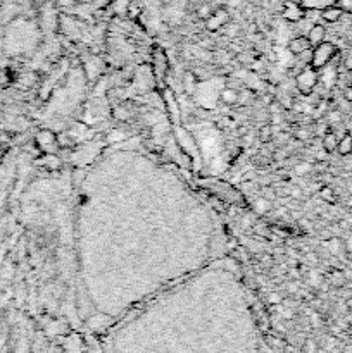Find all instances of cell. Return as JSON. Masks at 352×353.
Here are the masks:
<instances>
[{"mask_svg": "<svg viewBox=\"0 0 352 353\" xmlns=\"http://www.w3.org/2000/svg\"><path fill=\"white\" fill-rule=\"evenodd\" d=\"M162 104L168 106V112H169V116L173 117V121L175 122L180 121V109H178L176 97L173 95L171 90H164V93H162Z\"/></svg>", "mask_w": 352, "mask_h": 353, "instance_id": "cell-8", "label": "cell"}, {"mask_svg": "<svg viewBox=\"0 0 352 353\" xmlns=\"http://www.w3.org/2000/svg\"><path fill=\"white\" fill-rule=\"evenodd\" d=\"M318 81H319L318 71H316L314 68H311V66H308V68H304L297 74V78H295V86H297V90L302 93V95H311L313 90H314L316 85H318Z\"/></svg>", "mask_w": 352, "mask_h": 353, "instance_id": "cell-2", "label": "cell"}, {"mask_svg": "<svg viewBox=\"0 0 352 353\" xmlns=\"http://www.w3.org/2000/svg\"><path fill=\"white\" fill-rule=\"evenodd\" d=\"M197 79L198 78L194 74V72H187V74H185V79H183L185 92H187V93H194L195 85H197Z\"/></svg>", "mask_w": 352, "mask_h": 353, "instance_id": "cell-20", "label": "cell"}, {"mask_svg": "<svg viewBox=\"0 0 352 353\" xmlns=\"http://www.w3.org/2000/svg\"><path fill=\"white\" fill-rule=\"evenodd\" d=\"M254 211L257 212V214H268V212H271V202L270 198L266 197H261L256 200V204H254Z\"/></svg>", "mask_w": 352, "mask_h": 353, "instance_id": "cell-15", "label": "cell"}, {"mask_svg": "<svg viewBox=\"0 0 352 353\" xmlns=\"http://www.w3.org/2000/svg\"><path fill=\"white\" fill-rule=\"evenodd\" d=\"M347 207L352 211V195H349V198H347Z\"/></svg>", "mask_w": 352, "mask_h": 353, "instance_id": "cell-36", "label": "cell"}, {"mask_svg": "<svg viewBox=\"0 0 352 353\" xmlns=\"http://www.w3.org/2000/svg\"><path fill=\"white\" fill-rule=\"evenodd\" d=\"M351 14H352V12H351Z\"/></svg>", "mask_w": 352, "mask_h": 353, "instance_id": "cell-37", "label": "cell"}, {"mask_svg": "<svg viewBox=\"0 0 352 353\" xmlns=\"http://www.w3.org/2000/svg\"><path fill=\"white\" fill-rule=\"evenodd\" d=\"M337 152H339L342 157L351 155V153H352V135H351V133H346V135H344L342 138L339 140Z\"/></svg>", "mask_w": 352, "mask_h": 353, "instance_id": "cell-13", "label": "cell"}, {"mask_svg": "<svg viewBox=\"0 0 352 353\" xmlns=\"http://www.w3.org/2000/svg\"><path fill=\"white\" fill-rule=\"evenodd\" d=\"M209 202H211V205L216 209V211H219V212L225 211V205H223V202L219 200V198H209Z\"/></svg>", "mask_w": 352, "mask_h": 353, "instance_id": "cell-29", "label": "cell"}, {"mask_svg": "<svg viewBox=\"0 0 352 353\" xmlns=\"http://www.w3.org/2000/svg\"><path fill=\"white\" fill-rule=\"evenodd\" d=\"M288 197L301 198L302 197V190H301V188H290V190H288Z\"/></svg>", "mask_w": 352, "mask_h": 353, "instance_id": "cell-31", "label": "cell"}, {"mask_svg": "<svg viewBox=\"0 0 352 353\" xmlns=\"http://www.w3.org/2000/svg\"><path fill=\"white\" fill-rule=\"evenodd\" d=\"M337 146H339V138H337L335 133L330 129V131L323 136V148H325L328 153H333V152H337Z\"/></svg>", "mask_w": 352, "mask_h": 353, "instance_id": "cell-14", "label": "cell"}, {"mask_svg": "<svg viewBox=\"0 0 352 353\" xmlns=\"http://www.w3.org/2000/svg\"><path fill=\"white\" fill-rule=\"evenodd\" d=\"M339 7H342L344 12H352V0H335Z\"/></svg>", "mask_w": 352, "mask_h": 353, "instance_id": "cell-28", "label": "cell"}, {"mask_svg": "<svg viewBox=\"0 0 352 353\" xmlns=\"http://www.w3.org/2000/svg\"><path fill=\"white\" fill-rule=\"evenodd\" d=\"M313 171H314V166H313V162H308V160H304V162L295 166V173H297L299 176H309Z\"/></svg>", "mask_w": 352, "mask_h": 353, "instance_id": "cell-21", "label": "cell"}, {"mask_svg": "<svg viewBox=\"0 0 352 353\" xmlns=\"http://www.w3.org/2000/svg\"><path fill=\"white\" fill-rule=\"evenodd\" d=\"M287 48H288V52L294 55V57H297L299 54H302L304 50L311 48V41L308 40V36H295L288 41Z\"/></svg>", "mask_w": 352, "mask_h": 353, "instance_id": "cell-7", "label": "cell"}, {"mask_svg": "<svg viewBox=\"0 0 352 353\" xmlns=\"http://www.w3.org/2000/svg\"><path fill=\"white\" fill-rule=\"evenodd\" d=\"M154 74L156 78H157V81H161L162 78L166 76V72H168L169 69V62H168V57H166L164 50H161V48H156L154 50Z\"/></svg>", "mask_w": 352, "mask_h": 353, "instance_id": "cell-6", "label": "cell"}, {"mask_svg": "<svg viewBox=\"0 0 352 353\" xmlns=\"http://www.w3.org/2000/svg\"><path fill=\"white\" fill-rule=\"evenodd\" d=\"M238 93L240 90L232 88V86H225L221 90V93H219V97H221V100L226 106H235V104H238Z\"/></svg>", "mask_w": 352, "mask_h": 353, "instance_id": "cell-12", "label": "cell"}, {"mask_svg": "<svg viewBox=\"0 0 352 353\" xmlns=\"http://www.w3.org/2000/svg\"><path fill=\"white\" fill-rule=\"evenodd\" d=\"M276 217H281V219H285V217H288V211L287 209H276V211L273 212Z\"/></svg>", "mask_w": 352, "mask_h": 353, "instance_id": "cell-33", "label": "cell"}, {"mask_svg": "<svg viewBox=\"0 0 352 353\" xmlns=\"http://www.w3.org/2000/svg\"><path fill=\"white\" fill-rule=\"evenodd\" d=\"M306 16V9L301 5L299 2H294V0H288L283 7V17L290 23H299L301 19H304Z\"/></svg>", "mask_w": 352, "mask_h": 353, "instance_id": "cell-5", "label": "cell"}, {"mask_svg": "<svg viewBox=\"0 0 352 353\" xmlns=\"http://www.w3.org/2000/svg\"><path fill=\"white\" fill-rule=\"evenodd\" d=\"M326 247H328V250L332 255H340V251L346 248V245H344V241L340 240V238H332V240H328Z\"/></svg>", "mask_w": 352, "mask_h": 353, "instance_id": "cell-19", "label": "cell"}, {"mask_svg": "<svg viewBox=\"0 0 352 353\" xmlns=\"http://www.w3.org/2000/svg\"><path fill=\"white\" fill-rule=\"evenodd\" d=\"M346 250L349 251V253H352V236L346 241Z\"/></svg>", "mask_w": 352, "mask_h": 353, "instance_id": "cell-35", "label": "cell"}, {"mask_svg": "<svg viewBox=\"0 0 352 353\" xmlns=\"http://www.w3.org/2000/svg\"><path fill=\"white\" fill-rule=\"evenodd\" d=\"M211 14H212V7L209 5V3H204V5H200V7H198V10H197V16L200 17V19H207Z\"/></svg>", "mask_w": 352, "mask_h": 353, "instance_id": "cell-26", "label": "cell"}, {"mask_svg": "<svg viewBox=\"0 0 352 353\" xmlns=\"http://www.w3.org/2000/svg\"><path fill=\"white\" fill-rule=\"evenodd\" d=\"M43 164H45V167L47 169H50V171H57V169H61V159H59L57 155H52V153H47V155L43 157Z\"/></svg>", "mask_w": 352, "mask_h": 353, "instance_id": "cell-18", "label": "cell"}, {"mask_svg": "<svg viewBox=\"0 0 352 353\" xmlns=\"http://www.w3.org/2000/svg\"><path fill=\"white\" fill-rule=\"evenodd\" d=\"M259 140L263 143H268L270 140H273V128H271L270 124H266V126H263L261 128V131H259Z\"/></svg>", "mask_w": 352, "mask_h": 353, "instance_id": "cell-23", "label": "cell"}, {"mask_svg": "<svg viewBox=\"0 0 352 353\" xmlns=\"http://www.w3.org/2000/svg\"><path fill=\"white\" fill-rule=\"evenodd\" d=\"M342 121V114H340V110H330L328 114H326V122L328 124H337V122Z\"/></svg>", "mask_w": 352, "mask_h": 353, "instance_id": "cell-24", "label": "cell"}, {"mask_svg": "<svg viewBox=\"0 0 352 353\" xmlns=\"http://www.w3.org/2000/svg\"><path fill=\"white\" fill-rule=\"evenodd\" d=\"M313 57H314V48H313V47L308 48V50H304L302 54L297 55V59L301 61V64H304V66H311Z\"/></svg>", "mask_w": 352, "mask_h": 353, "instance_id": "cell-22", "label": "cell"}, {"mask_svg": "<svg viewBox=\"0 0 352 353\" xmlns=\"http://www.w3.org/2000/svg\"><path fill=\"white\" fill-rule=\"evenodd\" d=\"M314 48V57H313V62H311V68H314L316 71H319L321 68H325L326 64H330L332 62V59L337 55V47L333 43H330V41H323V43L316 45Z\"/></svg>", "mask_w": 352, "mask_h": 353, "instance_id": "cell-3", "label": "cell"}, {"mask_svg": "<svg viewBox=\"0 0 352 353\" xmlns=\"http://www.w3.org/2000/svg\"><path fill=\"white\" fill-rule=\"evenodd\" d=\"M230 23V12L226 9H216L212 10L211 16L205 19V28L209 31H218L221 30L223 26Z\"/></svg>", "mask_w": 352, "mask_h": 353, "instance_id": "cell-4", "label": "cell"}, {"mask_svg": "<svg viewBox=\"0 0 352 353\" xmlns=\"http://www.w3.org/2000/svg\"><path fill=\"white\" fill-rule=\"evenodd\" d=\"M299 3H301L306 10H323L326 9V7L333 5L335 0H299Z\"/></svg>", "mask_w": 352, "mask_h": 353, "instance_id": "cell-11", "label": "cell"}, {"mask_svg": "<svg viewBox=\"0 0 352 353\" xmlns=\"http://www.w3.org/2000/svg\"><path fill=\"white\" fill-rule=\"evenodd\" d=\"M259 333L242 310L164 312L135 317L106 343V353H261Z\"/></svg>", "mask_w": 352, "mask_h": 353, "instance_id": "cell-1", "label": "cell"}, {"mask_svg": "<svg viewBox=\"0 0 352 353\" xmlns=\"http://www.w3.org/2000/svg\"><path fill=\"white\" fill-rule=\"evenodd\" d=\"M325 36H326V30H325V26H321V24H313L311 30H309V33H308V40L311 41V47H316V45L323 43V41H325Z\"/></svg>", "mask_w": 352, "mask_h": 353, "instance_id": "cell-10", "label": "cell"}, {"mask_svg": "<svg viewBox=\"0 0 352 353\" xmlns=\"http://www.w3.org/2000/svg\"><path fill=\"white\" fill-rule=\"evenodd\" d=\"M319 198H321L323 202H326V204H335L337 202L335 190H333L332 186H321V190H319Z\"/></svg>", "mask_w": 352, "mask_h": 353, "instance_id": "cell-16", "label": "cell"}, {"mask_svg": "<svg viewBox=\"0 0 352 353\" xmlns=\"http://www.w3.org/2000/svg\"><path fill=\"white\" fill-rule=\"evenodd\" d=\"M38 143L41 146H48V145H57V136L52 131H43L38 135Z\"/></svg>", "mask_w": 352, "mask_h": 353, "instance_id": "cell-17", "label": "cell"}, {"mask_svg": "<svg viewBox=\"0 0 352 353\" xmlns=\"http://www.w3.org/2000/svg\"><path fill=\"white\" fill-rule=\"evenodd\" d=\"M295 138L302 140V141H308V140L311 138V131H309V129H306V128L297 129V133H295Z\"/></svg>", "mask_w": 352, "mask_h": 353, "instance_id": "cell-27", "label": "cell"}, {"mask_svg": "<svg viewBox=\"0 0 352 353\" xmlns=\"http://www.w3.org/2000/svg\"><path fill=\"white\" fill-rule=\"evenodd\" d=\"M344 66L347 69H352V47L346 52V57H344Z\"/></svg>", "mask_w": 352, "mask_h": 353, "instance_id": "cell-30", "label": "cell"}, {"mask_svg": "<svg viewBox=\"0 0 352 353\" xmlns=\"http://www.w3.org/2000/svg\"><path fill=\"white\" fill-rule=\"evenodd\" d=\"M270 302L271 303H280L281 302L280 295H278V293H271V295H270Z\"/></svg>", "mask_w": 352, "mask_h": 353, "instance_id": "cell-34", "label": "cell"}, {"mask_svg": "<svg viewBox=\"0 0 352 353\" xmlns=\"http://www.w3.org/2000/svg\"><path fill=\"white\" fill-rule=\"evenodd\" d=\"M323 274L319 271H311L309 272V282H311V284H314V286H319L323 282Z\"/></svg>", "mask_w": 352, "mask_h": 353, "instance_id": "cell-25", "label": "cell"}, {"mask_svg": "<svg viewBox=\"0 0 352 353\" xmlns=\"http://www.w3.org/2000/svg\"><path fill=\"white\" fill-rule=\"evenodd\" d=\"M344 99H346L347 102H352V85L344 88Z\"/></svg>", "mask_w": 352, "mask_h": 353, "instance_id": "cell-32", "label": "cell"}, {"mask_svg": "<svg viewBox=\"0 0 352 353\" xmlns=\"http://www.w3.org/2000/svg\"><path fill=\"white\" fill-rule=\"evenodd\" d=\"M342 16H344V9L337 5V3H333V5L321 10V19L326 21V23H337V21L342 19Z\"/></svg>", "mask_w": 352, "mask_h": 353, "instance_id": "cell-9", "label": "cell"}]
</instances>
